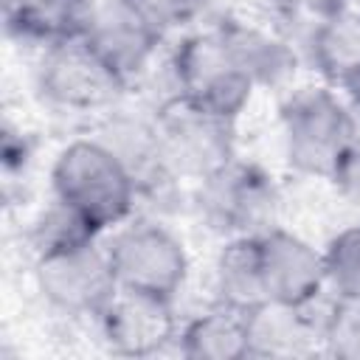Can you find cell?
Here are the masks:
<instances>
[{
  "instance_id": "cell-1",
  "label": "cell",
  "mask_w": 360,
  "mask_h": 360,
  "mask_svg": "<svg viewBox=\"0 0 360 360\" xmlns=\"http://www.w3.org/2000/svg\"><path fill=\"white\" fill-rule=\"evenodd\" d=\"M51 194L76 208L104 236L135 217L141 188L129 169L96 135H87L56 152Z\"/></svg>"
},
{
  "instance_id": "cell-2",
  "label": "cell",
  "mask_w": 360,
  "mask_h": 360,
  "mask_svg": "<svg viewBox=\"0 0 360 360\" xmlns=\"http://www.w3.org/2000/svg\"><path fill=\"white\" fill-rule=\"evenodd\" d=\"M166 76L174 101L233 124L256 93V84L233 62L217 25L188 31L169 53Z\"/></svg>"
},
{
  "instance_id": "cell-3",
  "label": "cell",
  "mask_w": 360,
  "mask_h": 360,
  "mask_svg": "<svg viewBox=\"0 0 360 360\" xmlns=\"http://www.w3.org/2000/svg\"><path fill=\"white\" fill-rule=\"evenodd\" d=\"M281 143L287 166L304 177L329 180L352 146L349 101L332 87H304L281 104Z\"/></svg>"
},
{
  "instance_id": "cell-4",
  "label": "cell",
  "mask_w": 360,
  "mask_h": 360,
  "mask_svg": "<svg viewBox=\"0 0 360 360\" xmlns=\"http://www.w3.org/2000/svg\"><path fill=\"white\" fill-rule=\"evenodd\" d=\"M107 256L118 290L174 301L188 281L191 259L186 242L160 219L132 217L110 231Z\"/></svg>"
},
{
  "instance_id": "cell-5",
  "label": "cell",
  "mask_w": 360,
  "mask_h": 360,
  "mask_svg": "<svg viewBox=\"0 0 360 360\" xmlns=\"http://www.w3.org/2000/svg\"><path fill=\"white\" fill-rule=\"evenodd\" d=\"M194 205L202 222L225 239L259 236L276 225L278 191L264 169L233 158L194 183Z\"/></svg>"
},
{
  "instance_id": "cell-6",
  "label": "cell",
  "mask_w": 360,
  "mask_h": 360,
  "mask_svg": "<svg viewBox=\"0 0 360 360\" xmlns=\"http://www.w3.org/2000/svg\"><path fill=\"white\" fill-rule=\"evenodd\" d=\"M34 287L51 309L96 321L118 292L107 245L98 239L34 256Z\"/></svg>"
},
{
  "instance_id": "cell-7",
  "label": "cell",
  "mask_w": 360,
  "mask_h": 360,
  "mask_svg": "<svg viewBox=\"0 0 360 360\" xmlns=\"http://www.w3.org/2000/svg\"><path fill=\"white\" fill-rule=\"evenodd\" d=\"M39 96L68 112H107L124 96V82L84 45L82 37L45 45L37 62Z\"/></svg>"
},
{
  "instance_id": "cell-8",
  "label": "cell",
  "mask_w": 360,
  "mask_h": 360,
  "mask_svg": "<svg viewBox=\"0 0 360 360\" xmlns=\"http://www.w3.org/2000/svg\"><path fill=\"white\" fill-rule=\"evenodd\" d=\"M166 31L135 0H96L84 45L124 82V87L141 82L158 59Z\"/></svg>"
},
{
  "instance_id": "cell-9",
  "label": "cell",
  "mask_w": 360,
  "mask_h": 360,
  "mask_svg": "<svg viewBox=\"0 0 360 360\" xmlns=\"http://www.w3.org/2000/svg\"><path fill=\"white\" fill-rule=\"evenodd\" d=\"M163 158L174 180H202L236 158L233 121L208 115L188 104H169L158 110Z\"/></svg>"
},
{
  "instance_id": "cell-10",
  "label": "cell",
  "mask_w": 360,
  "mask_h": 360,
  "mask_svg": "<svg viewBox=\"0 0 360 360\" xmlns=\"http://www.w3.org/2000/svg\"><path fill=\"white\" fill-rule=\"evenodd\" d=\"M259 253L270 304L309 309L326 292L323 248H315L301 233L273 225L259 233Z\"/></svg>"
},
{
  "instance_id": "cell-11",
  "label": "cell",
  "mask_w": 360,
  "mask_h": 360,
  "mask_svg": "<svg viewBox=\"0 0 360 360\" xmlns=\"http://www.w3.org/2000/svg\"><path fill=\"white\" fill-rule=\"evenodd\" d=\"M174 301H163L143 292L118 290L110 307L98 315V326L112 352L127 357H149L177 340Z\"/></svg>"
},
{
  "instance_id": "cell-12",
  "label": "cell",
  "mask_w": 360,
  "mask_h": 360,
  "mask_svg": "<svg viewBox=\"0 0 360 360\" xmlns=\"http://www.w3.org/2000/svg\"><path fill=\"white\" fill-rule=\"evenodd\" d=\"M96 138L129 169L141 194L174 180L166 169L158 112L124 110L121 104H115L107 112H101Z\"/></svg>"
},
{
  "instance_id": "cell-13",
  "label": "cell",
  "mask_w": 360,
  "mask_h": 360,
  "mask_svg": "<svg viewBox=\"0 0 360 360\" xmlns=\"http://www.w3.org/2000/svg\"><path fill=\"white\" fill-rule=\"evenodd\" d=\"M217 31L233 62L250 76L256 87H278L295 73L298 56L287 37L236 17L219 20Z\"/></svg>"
},
{
  "instance_id": "cell-14",
  "label": "cell",
  "mask_w": 360,
  "mask_h": 360,
  "mask_svg": "<svg viewBox=\"0 0 360 360\" xmlns=\"http://www.w3.org/2000/svg\"><path fill=\"white\" fill-rule=\"evenodd\" d=\"M3 22L11 37L53 45L84 34L96 0H0Z\"/></svg>"
},
{
  "instance_id": "cell-15",
  "label": "cell",
  "mask_w": 360,
  "mask_h": 360,
  "mask_svg": "<svg viewBox=\"0 0 360 360\" xmlns=\"http://www.w3.org/2000/svg\"><path fill=\"white\" fill-rule=\"evenodd\" d=\"M214 301L239 312H253L267 304L259 236H228L214 259L211 270Z\"/></svg>"
},
{
  "instance_id": "cell-16",
  "label": "cell",
  "mask_w": 360,
  "mask_h": 360,
  "mask_svg": "<svg viewBox=\"0 0 360 360\" xmlns=\"http://www.w3.org/2000/svg\"><path fill=\"white\" fill-rule=\"evenodd\" d=\"M180 352L191 360H239L250 357L248 312L217 304L180 326Z\"/></svg>"
},
{
  "instance_id": "cell-17",
  "label": "cell",
  "mask_w": 360,
  "mask_h": 360,
  "mask_svg": "<svg viewBox=\"0 0 360 360\" xmlns=\"http://www.w3.org/2000/svg\"><path fill=\"white\" fill-rule=\"evenodd\" d=\"M309 56L318 73L335 87L360 68V11L340 6L312 22Z\"/></svg>"
},
{
  "instance_id": "cell-18",
  "label": "cell",
  "mask_w": 360,
  "mask_h": 360,
  "mask_svg": "<svg viewBox=\"0 0 360 360\" xmlns=\"http://www.w3.org/2000/svg\"><path fill=\"white\" fill-rule=\"evenodd\" d=\"M248 332H250V354H304L315 340H321V323H315L307 309L281 307V304H262L248 312Z\"/></svg>"
},
{
  "instance_id": "cell-19",
  "label": "cell",
  "mask_w": 360,
  "mask_h": 360,
  "mask_svg": "<svg viewBox=\"0 0 360 360\" xmlns=\"http://www.w3.org/2000/svg\"><path fill=\"white\" fill-rule=\"evenodd\" d=\"M34 256H45V253H56V250H68L93 239H101V233L68 202H62L59 197L51 194L48 205L39 208V214L31 222L28 231Z\"/></svg>"
},
{
  "instance_id": "cell-20",
  "label": "cell",
  "mask_w": 360,
  "mask_h": 360,
  "mask_svg": "<svg viewBox=\"0 0 360 360\" xmlns=\"http://www.w3.org/2000/svg\"><path fill=\"white\" fill-rule=\"evenodd\" d=\"M326 292L340 301H360V222L340 228L323 245Z\"/></svg>"
},
{
  "instance_id": "cell-21",
  "label": "cell",
  "mask_w": 360,
  "mask_h": 360,
  "mask_svg": "<svg viewBox=\"0 0 360 360\" xmlns=\"http://www.w3.org/2000/svg\"><path fill=\"white\" fill-rule=\"evenodd\" d=\"M321 343L335 357L360 360V301L332 298V307L321 321Z\"/></svg>"
},
{
  "instance_id": "cell-22",
  "label": "cell",
  "mask_w": 360,
  "mask_h": 360,
  "mask_svg": "<svg viewBox=\"0 0 360 360\" xmlns=\"http://www.w3.org/2000/svg\"><path fill=\"white\" fill-rule=\"evenodd\" d=\"M163 31L169 28H186L197 22L214 0H135Z\"/></svg>"
},
{
  "instance_id": "cell-23",
  "label": "cell",
  "mask_w": 360,
  "mask_h": 360,
  "mask_svg": "<svg viewBox=\"0 0 360 360\" xmlns=\"http://www.w3.org/2000/svg\"><path fill=\"white\" fill-rule=\"evenodd\" d=\"M329 183L335 186L338 197L352 205L354 211H360V146H349L346 155L340 158V163L335 166Z\"/></svg>"
},
{
  "instance_id": "cell-24",
  "label": "cell",
  "mask_w": 360,
  "mask_h": 360,
  "mask_svg": "<svg viewBox=\"0 0 360 360\" xmlns=\"http://www.w3.org/2000/svg\"><path fill=\"white\" fill-rule=\"evenodd\" d=\"M0 152H3V166H6L8 174L17 172V169H25V163H28V158H31L28 138H25L22 132L11 129L8 124H6V129H3V146H0Z\"/></svg>"
},
{
  "instance_id": "cell-25",
  "label": "cell",
  "mask_w": 360,
  "mask_h": 360,
  "mask_svg": "<svg viewBox=\"0 0 360 360\" xmlns=\"http://www.w3.org/2000/svg\"><path fill=\"white\" fill-rule=\"evenodd\" d=\"M338 90L343 93V98H346L349 104H360V68L352 70V73L338 84Z\"/></svg>"
},
{
  "instance_id": "cell-26",
  "label": "cell",
  "mask_w": 360,
  "mask_h": 360,
  "mask_svg": "<svg viewBox=\"0 0 360 360\" xmlns=\"http://www.w3.org/2000/svg\"><path fill=\"white\" fill-rule=\"evenodd\" d=\"M349 118H352V143L360 146V104H349Z\"/></svg>"
}]
</instances>
